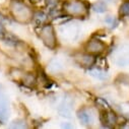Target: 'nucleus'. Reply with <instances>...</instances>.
<instances>
[{"mask_svg":"<svg viewBox=\"0 0 129 129\" xmlns=\"http://www.w3.org/2000/svg\"><path fill=\"white\" fill-rule=\"evenodd\" d=\"M9 10L12 17L16 21L21 23L29 22L34 16V12L30 7L19 0H12L9 6Z\"/></svg>","mask_w":129,"mask_h":129,"instance_id":"nucleus-1","label":"nucleus"},{"mask_svg":"<svg viewBox=\"0 0 129 129\" xmlns=\"http://www.w3.org/2000/svg\"><path fill=\"white\" fill-rule=\"evenodd\" d=\"M62 12L68 16L83 18L88 13V7L82 0H68L63 3Z\"/></svg>","mask_w":129,"mask_h":129,"instance_id":"nucleus-2","label":"nucleus"},{"mask_svg":"<svg viewBox=\"0 0 129 129\" xmlns=\"http://www.w3.org/2000/svg\"><path fill=\"white\" fill-rule=\"evenodd\" d=\"M40 39L44 43L46 47L49 49H55L57 46V40H56V35L54 27L51 23H44L42 24L40 34H39Z\"/></svg>","mask_w":129,"mask_h":129,"instance_id":"nucleus-3","label":"nucleus"},{"mask_svg":"<svg viewBox=\"0 0 129 129\" xmlns=\"http://www.w3.org/2000/svg\"><path fill=\"white\" fill-rule=\"evenodd\" d=\"M79 25L74 22H66L59 27V33L62 39L66 42H74L79 36Z\"/></svg>","mask_w":129,"mask_h":129,"instance_id":"nucleus-4","label":"nucleus"},{"mask_svg":"<svg viewBox=\"0 0 129 129\" xmlns=\"http://www.w3.org/2000/svg\"><path fill=\"white\" fill-rule=\"evenodd\" d=\"M113 60L120 67L129 66V44H122L113 53Z\"/></svg>","mask_w":129,"mask_h":129,"instance_id":"nucleus-5","label":"nucleus"},{"mask_svg":"<svg viewBox=\"0 0 129 129\" xmlns=\"http://www.w3.org/2000/svg\"><path fill=\"white\" fill-rule=\"evenodd\" d=\"M74 61L78 64L79 66L83 67V68H90L94 62H95V57L90 54V53H76L73 56Z\"/></svg>","mask_w":129,"mask_h":129,"instance_id":"nucleus-6","label":"nucleus"},{"mask_svg":"<svg viewBox=\"0 0 129 129\" xmlns=\"http://www.w3.org/2000/svg\"><path fill=\"white\" fill-rule=\"evenodd\" d=\"M105 50H106V45L101 40L96 38L90 39L85 45V52L90 53L92 55L102 54Z\"/></svg>","mask_w":129,"mask_h":129,"instance_id":"nucleus-7","label":"nucleus"},{"mask_svg":"<svg viewBox=\"0 0 129 129\" xmlns=\"http://www.w3.org/2000/svg\"><path fill=\"white\" fill-rule=\"evenodd\" d=\"M72 106H73V101L69 98V96H65L62 102L59 105L58 112L61 116L69 118L71 116V111H72Z\"/></svg>","mask_w":129,"mask_h":129,"instance_id":"nucleus-8","label":"nucleus"},{"mask_svg":"<svg viewBox=\"0 0 129 129\" xmlns=\"http://www.w3.org/2000/svg\"><path fill=\"white\" fill-rule=\"evenodd\" d=\"M77 117H78V119L80 120V122L83 125H89L92 122V116H91V114L87 110H85V109L79 110L77 112Z\"/></svg>","mask_w":129,"mask_h":129,"instance_id":"nucleus-9","label":"nucleus"},{"mask_svg":"<svg viewBox=\"0 0 129 129\" xmlns=\"http://www.w3.org/2000/svg\"><path fill=\"white\" fill-rule=\"evenodd\" d=\"M118 117L113 111H108L105 113V120L104 123L107 125V127H113L117 124Z\"/></svg>","mask_w":129,"mask_h":129,"instance_id":"nucleus-10","label":"nucleus"},{"mask_svg":"<svg viewBox=\"0 0 129 129\" xmlns=\"http://www.w3.org/2000/svg\"><path fill=\"white\" fill-rule=\"evenodd\" d=\"M63 69V64L59 59H53L48 65V70L52 73H58L62 71Z\"/></svg>","mask_w":129,"mask_h":129,"instance_id":"nucleus-11","label":"nucleus"},{"mask_svg":"<svg viewBox=\"0 0 129 129\" xmlns=\"http://www.w3.org/2000/svg\"><path fill=\"white\" fill-rule=\"evenodd\" d=\"M88 74L99 80H105L108 78V73L101 69H90L88 70Z\"/></svg>","mask_w":129,"mask_h":129,"instance_id":"nucleus-12","label":"nucleus"},{"mask_svg":"<svg viewBox=\"0 0 129 129\" xmlns=\"http://www.w3.org/2000/svg\"><path fill=\"white\" fill-rule=\"evenodd\" d=\"M8 105L3 99H0V120H6L8 117Z\"/></svg>","mask_w":129,"mask_h":129,"instance_id":"nucleus-13","label":"nucleus"},{"mask_svg":"<svg viewBox=\"0 0 129 129\" xmlns=\"http://www.w3.org/2000/svg\"><path fill=\"white\" fill-rule=\"evenodd\" d=\"M10 75L14 78V80L21 82V80L23 79V77H24V75H25V72H23V71L20 70V69L13 68V69L10 71Z\"/></svg>","mask_w":129,"mask_h":129,"instance_id":"nucleus-14","label":"nucleus"},{"mask_svg":"<svg viewBox=\"0 0 129 129\" xmlns=\"http://www.w3.org/2000/svg\"><path fill=\"white\" fill-rule=\"evenodd\" d=\"M119 14L121 16H127L129 17V0L123 2L119 7Z\"/></svg>","mask_w":129,"mask_h":129,"instance_id":"nucleus-15","label":"nucleus"},{"mask_svg":"<svg viewBox=\"0 0 129 129\" xmlns=\"http://www.w3.org/2000/svg\"><path fill=\"white\" fill-rule=\"evenodd\" d=\"M21 82L23 84H25L26 86H31L33 84H35L36 82V79H35V76L33 74H30V73H25L23 79L21 80Z\"/></svg>","mask_w":129,"mask_h":129,"instance_id":"nucleus-16","label":"nucleus"},{"mask_svg":"<svg viewBox=\"0 0 129 129\" xmlns=\"http://www.w3.org/2000/svg\"><path fill=\"white\" fill-rule=\"evenodd\" d=\"M33 18L35 19V21H36L38 24H44V23L46 22V20H47V15H46L44 12L39 11V12H37V13L33 16Z\"/></svg>","mask_w":129,"mask_h":129,"instance_id":"nucleus-17","label":"nucleus"},{"mask_svg":"<svg viewBox=\"0 0 129 129\" xmlns=\"http://www.w3.org/2000/svg\"><path fill=\"white\" fill-rule=\"evenodd\" d=\"M92 9L95 11V12H99V13H103L107 10V6L104 2H96L93 4L92 6Z\"/></svg>","mask_w":129,"mask_h":129,"instance_id":"nucleus-18","label":"nucleus"},{"mask_svg":"<svg viewBox=\"0 0 129 129\" xmlns=\"http://www.w3.org/2000/svg\"><path fill=\"white\" fill-rule=\"evenodd\" d=\"M11 128H26L27 125L25 124V122L23 120H15L10 124Z\"/></svg>","mask_w":129,"mask_h":129,"instance_id":"nucleus-19","label":"nucleus"},{"mask_svg":"<svg viewBox=\"0 0 129 129\" xmlns=\"http://www.w3.org/2000/svg\"><path fill=\"white\" fill-rule=\"evenodd\" d=\"M105 21H106L111 27H115V26L118 24V20H117L116 18H114L113 16H107L106 19H105Z\"/></svg>","mask_w":129,"mask_h":129,"instance_id":"nucleus-20","label":"nucleus"},{"mask_svg":"<svg viewBox=\"0 0 129 129\" xmlns=\"http://www.w3.org/2000/svg\"><path fill=\"white\" fill-rule=\"evenodd\" d=\"M4 31V26H3V17L0 15V34H2Z\"/></svg>","mask_w":129,"mask_h":129,"instance_id":"nucleus-21","label":"nucleus"},{"mask_svg":"<svg viewBox=\"0 0 129 129\" xmlns=\"http://www.w3.org/2000/svg\"><path fill=\"white\" fill-rule=\"evenodd\" d=\"M29 1L31 2V3H34V4H36V3H39L41 0H29Z\"/></svg>","mask_w":129,"mask_h":129,"instance_id":"nucleus-22","label":"nucleus"},{"mask_svg":"<svg viewBox=\"0 0 129 129\" xmlns=\"http://www.w3.org/2000/svg\"><path fill=\"white\" fill-rule=\"evenodd\" d=\"M103 1H104V2H112L113 0H103Z\"/></svg>","mask_w":129,"mask_h":129,"instance_id":"nucleus-23","label":"nucleus"},{"mask_svg":"<svg viewBox=\"0 0 129 129\" xmlns=\"http://www.w3.org/2000/svg\"><path fill=\"white\" fill-rule=\"evenodd\" d=\"M0 88H1V85H0Z\"/></svg>","mask_w":129,"mask_h":129,"instance_id":"nucleus-24","label":"nucleus"}]
</instances>
